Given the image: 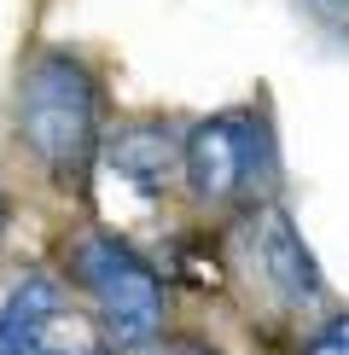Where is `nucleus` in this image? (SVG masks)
Returning a JSON list of instances; mask_svg holds the SVG:
<instances>
[{
    "instance_id": "nucleus-6",
    "label": "nucleus",
    "mask_w": 349,
    "mask_h": 355,
    "mask_svg": "<svg viewBox=\"0 0 349 355\" xmlns=\"http://www.w3.org/2000/svg\"><path fill=\"white\" fill-rule=\"evenodd\" d=\"M303 355H349V315H338V320H326L309 344H303Z\"/></svg>"
},
{
    "instance_id": "nucleus-9",
    "label": "nucleus",
    "mask_w": 349,
    "mask_h": 355,
    "mask_svg": "<svg viewBox=\"0 0 349 355\" xmlns=\"http://www.w3.org/2000/svg\"><path fill=\"white\" fill-rule=\"evenodd\" d=\"M163 355H215V349H204V344H169Z\"/></svg>"
},
{
    "instance_id": "nucleus-1",
    "label": "nucleus",
    "mask_w": 349,
    "mask_h": 355,
    "mask_svg": "<svg viewBox=\"0 0 349 355\" xmlns=\"http://www.w3.org/2000/svg\"><path fill=\"white\" fill-rule=\"evenodd\" d=\"M18 128L29 152L47 164L58 181L87 169L99 140V87L76 53H41L24 70L18 87Z\"/></svg>"
},
{
    "instance_id": "nucleus-8",
    "label": "nucleus",
    "mask_w": 349,
    "mask_h": 355,
    "mask_svg": "<svg viewBox=\"0 0 349 355\" xmlns=\"http://www.w3.org/2000/svg\"><path fill=\"white\" fill-rule=\"evenodd\" d=\"M303 12L320 18L326 29H349V0H303Z\"/></svg>"
},
{
    "instance_id": "nucleus-11",
    "label": "nucleus",
    "mask_w": 349,
    "mask_h": 355,
    "mask_svg": "<svg viewBox=\"0 0 349 355\" xmlns=\"http://www.w3.org/2000/svg\"><path fill=\"white\" fill-rule=\"evenodd\" d=\"M0 227H6V198H0Z\"/></svg>"
},
{
    "instance_id": "nucleus-7",
    "label": "nucleus",
    "mask_w": 349,
    "mask_h": 355,
    "mask_svg": "<svg viewBox=\"0 0 349 355\" xmlns=\"http://www.w3.org/2000/svg\"><path fill=\"white\" fill-rule=\"evenodd\" d=\"M41 349V332L35 327H12V320H0V355H35Z\"/></svg>"
},
{
    "instance_id": "nucleus-5",
    "label": "nucleus",
    "mask_w": 349,
    "mask_h": 355,
    "mask_svg": "<svg viewBox=\"0 0 349 355\" xmlns=\"http://www.w3.org/2000/svg\"><path fill=\"white\" fill-rule=\"evenodd\" d=\"M111 164L123 169L134 187L163 192L169 187V169L181 164V146H174V135L163 123H134V128H123V135L111 140Z\"/></svg>"
},
{
    "instance_id": "nucleus-10",
    "label": "nucleus",
    "mask_w": 349,
    "mask_h": 355,
    "mask_svg": "<svg viewBox=\"0 0 349 355\" xmlns=\"http://www.w3.org/2000/svg\"><path fill=\"white\" fill-rule=\"evenodd\" d=\"M35 355H76V349H47V344H41V349H35Z\"/></svg>"
},
{
    "instance_id": "nucleus-3",
    "label": "nucleus",
    "mask_w": 349,
    "mask_h": 355,
    "mask_svg": "<svg viewBox=\"0 0 349 355\" xmlns=\"http://www.w3.org/2000/svg\"><path fill=\"white\" fill-rule=\"evenodd\" d=\"M181 164L198 198H233L268 169V128L251 111H222L181 140Z\"/></svg>"
},
{
    "instance_id": "nucleus-2",
    "label": "nucleus",
    "mask_w": 349,
    "mask_h": 355,
    "mask_svg": "<svg viewBox=\"0 0 349 355\" xmlns=\"http://www.w3.org/2000/svg\"><path fill=\"white\" fill-rule=\"evenodd\" d=\"M82 291L99 303L105 338L116 349H140L163 332V286H157L152 262H140V250H128L116 233H87L70 257Z\"/></svg>"
},
{
    "instance_id": "nucleus-4",
    "label": "nucleus",
    "mask_w": 349,
    "mask_h": 355,
    "mask_svg": "<svg viewBox=\"0 0 349 355\" xmlns=\"http://www.w3.org/2000/svg\"><path fill=\"white\" fill-rule=\"evenodd\" d=\"M256 262H262V274L274 279V291H280L285 303H309V297H320V268H314L309 245H303V233L291 227L285 210H268V216H262Z\"/></svg>"
}]
</instances>
